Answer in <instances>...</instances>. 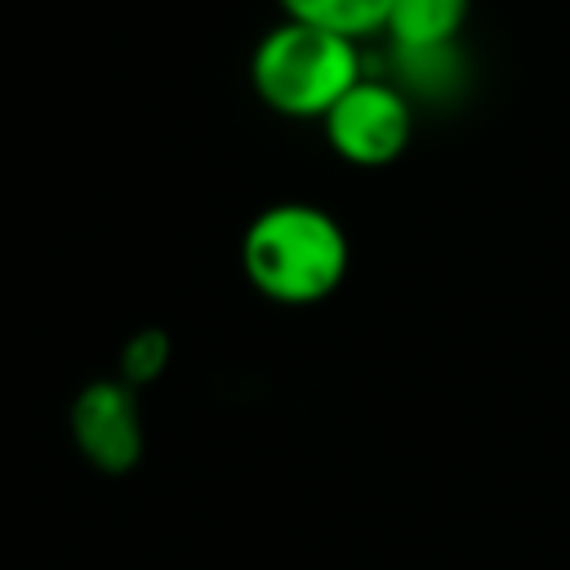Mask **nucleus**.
<instances>
[{
	"label": "nucleus",
	"instance_id": "39448f33",
	"mask_svg": "<svg viewBox=\"0 0 570 570\" xmlns=\"http://www.w3.org/2000/svg\"><path fill=\"white\" fill-rule=\"evenodd\" d=\"M468 4L472 0H392L383 31L392 36L401 58L445 53L468 22Z\"/></svg>",
	"mask_w": 570,
	"mask_h": 570
},
{
	"label": "nucleus",
	"instance_id": "f03ea898",
	"mask_svg": "<svg viewBox=\"0 0 570 570\" xmlns=\"http://www.w3.org/2000/svg\"><path fill=\"white\" fill-rule=\"evenodd\" d=\"M361 80L356 40L307 27V22H276L249 58V85L263 107L289 120H325L330 107Z\"/></svg>",
	"mask_w": 570,
	"mask_h": 570
},
{
	"label": "nucleus",
	"instance_id": "0eeeda50",
	"mask_svg": "<svg viewBox=\"0 0 570 570\" xmlns=\"http://www.w3.org/2000/svg\"><path fill=\"white\" fill-rule=\"evenodd\" d=\"M165 365H169V334L165 330H138L120 347V379L129 387L151 383L156 374H165Z\"/></svg>",
	"mask_w": 570,
	"mask_h": 570
},
{
	"label": "nucleus",
	"instance_id": "f257e3e1",
	"mask_svg": "<svg viewBox=\"0 0 570 570\" xmlns=\"http://www.w3.org/2000/svg\"><path fill=\"white\" fill-rule=\"evenodd\" d=\"M347 258L352 249L343 223L307 200L258 209L240 236L245 281L281 307H312L330 298L347 276Z\"/></svg>",
	"mask_w": 570,
	"mask_h": 570
},
{
	"label": "nucleus",
	"instance_id": "423d86ee",
	"mask_svg": "<svg viewBox=\"0 0 570 570\" xmlns=\"http://www.w3.org/2000/svg\"><path fill=\"white\" fill-rule=\"evenodd\" d=\"M281 9L294 22H307V27L347 36V40H361L370 31H383L392 0H281Z\"/></svg>",
	"mask_w": 570,
	"mask_h": 570
},
{
	"label": "nucleus",
	"instance_id": "20e7f679",
	"mask_svg": "<svg viewBox=\"0 0 570 570\" xmlns=\"http://www.w3.org/2000/svg\"><path fill=\"white\" fill-rule=\"evenodd\" d=\"M71 441L98 472H134L142 459V410L125 379H94L71 401Z\"/></svg>",
	"mask_w": 570,
	"mask_h": 570
},
{
	"label": "nucleus",
	"instance_id": "7ed1b4c3",
	"mask_svg": "<svg viewBox=\"0 0 570 570\" xmlns=\"http://www.w3.org/2000/svg\"><path fill=\"white\" fill-rule=\"evenodd\" d=\"M334 156H343L356 169H383L392 165L414 134V116L401 89L383 80H356L321 120Z\"/></svg>",
	"mask_w": 570,
	"mask_h": 570
}]
</instances>
